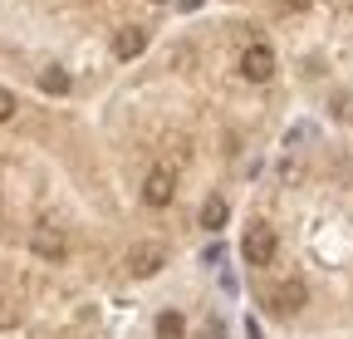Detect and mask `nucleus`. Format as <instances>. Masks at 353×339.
<instances>
[{
  "label": "nucleus",
  "instance_id": "20e7f679",
  "mask_svg": "<svg viewBox=\"0 0 353 339\" xmlns=\"http://www.w3.org/2000/svg\"><path fill=\"white\" fill-rule=\"evenodd\" d=\"M30 246H34V256H39V261H64V256H69L64 231H59V226H50V222L30 231Z\"/></svg>",
  "mask_w": 353,
  "mask_h": 339
},
{
  "label": "nucleus",
  "instance_id": "7ed1b4c3",
  "mask_svg": "<svg viewBox=\"0 0 353 339\" xmlns=\"http://www.w3.org/2000/svg\"><path fill=\"white\" fill-rule=\"evenodd\" d=\"M241 74L250 79V84H270L275 79V50L270 45H245V55H241Z\"/></svg>",
  "mask_w": 353,
  "mask_h": 339
},
{
  "label": "nucleus",
  "instance_id": "39448f33",
  "mask_svg": "<svg viewBox=\"0 0 353 339\" xmlns=\"http://www.w3.org/2000/svg\"><path fill=\"white\" fill-rule=\"evenodd\" d=\"M304 300H309L304 280H280V285L270 290V310H275V315H299V310H304Z\"/></svg>",
  "mask_w": 353,
  "mask_h": 339
},
{
  "label": "nucleus",
  "instance_id": "ddd939ff",
  "mask_svg": "<svg viewBox=\"0 0 353 339\" xmlns=\"http://www.w3.org/2000/svg\"><path fill=\"white\" fill-rule=\"evenodd\" d=\"M221 256H226V251H221V241H211V246H206V256H201V261H206V266H216Z\"/></svg>",
  "mask_w": 353,
  "mask_h": 339
},
{
  "label": "nucleus",
  "instance_id": "6e6552de",
  "mask_svg": "<svg viewBox=\"0 0 353 339\" xmlns=\"http://www.w3.org/2000/svg\"><path fill=\"white\" fill-rule=\"evenodd\" d=\"M226 217H231V206H226V197H206V202H201V226L221 231V226H226Z\"/></svg>",
  "mask_w": 353,
  "mask_h": 339
},
{
  "label": "nucleus",
  "instance_id": "f8f14e48",
  "mask_svg": "<svg viewBox=\"0 0 353 339\" xmlns=\"http://www.w3.org/2000/svg\"><path fill=\"white\" fill-rule=\"evenodd\" d=\"M334 113L348 123V118H353V94H339V108H334Z\"/></svg>",
  "mask_w": 353,
  "mask_h": 339
},
{
  "label": "nucleus",
  "instance_id": "4468645a",
  "mask_svg": "<svg viewBox=\"0 0 353 339\" xmlns=\"http://www.w3.org/2000/svg\"><path fill=\"white\" fill-rule=\"evenodd\" d=\"M285 10H309V0H285Z\"/></svg>",
  "mask_w": 353,
  "mask_h": 339
},
{
  "label": "nucleus",
  "instance_id": "f03ea898",
  "mask_svg": "<svg viewBox=\"0 0 353 339\" xmlns=\"http://www.w3.org/2000/svg\"><path fill=\"white\" fill-rule=\"evenodd\" d=\"M275 251H280V236L265 226V222H255V226L245 231V241H241V256H245L250 266H270Z\"/></svg>",
  "mask_w": 353,
  "mask_h": 339
},
{
  "label": "nucleus",
  "instance_id": "0eeeda50",
  "mask_svg": "<svg viewBox=\"0 0 353 339\" xmlns=\"http://www.w3.org/2000/svg\"><path fill=\"white\" fill-rule=\"evenodd\" d=\"M143 50H148V30H143V25H123V30L113 35V55H118V59H138Z\"/></svg>",
  "mask_w": 353,
  "mask_h": 339
},
{
  "label": "nucleus",
  "instance_id": "2eb2a0df",
  "mask_svg": "<svg viewBox=\"0 0 353 339\" xmlns=\"http://www.w3.org/2000/svg\"><path fill=\"white\" fill-rule=\"evenodd\" d=\"M152 6H162V0H152Z\"/></svg>",
  "mask_w": 353,
  "mask_h": 339
},
{
  "label": "nucleus",
  "instance_id": "423d86ee",
  "mask_svg": "<svg viewBox=\"0 0 353 339\" xmlns=\"http://www.w3.org/2000/svg\"><path fill=\"white\" fill-rule=\"evenodd\" d=\"M172 197H176V177L167 173V167H152L148 182H143V202L148 206H172Z\"/></svg>",
  "mask_w": 353,
  "mask_h": 339
},
{
  "label": "nucleus",
  "instance_id": "f257e3e1",
  "mask_svg": "<svg viewBox=\"0 0 353 339\" xmlns=\"http://www.w3.org/2000/svg\"><path fill=\"white\" fill-rule=\"evenodd\" d=\"M162 266H167V246H162V241H132V246H128V275L148 280V275H157Z\"/></svg>",
  "mask_w": 353,
  "mask_h": 339
},
{
  "label": "nucleus",
  "instance_id": "9b49d317",
  "mask_svg": "<svg viewBox=\"0 0 353 339\" xmlns=\"http://www.w3.org/2000/svg\"><path fill=\"white\" fill-rule=\"evenodd\" d=\"M15 108H20V104H15V94H10V89H0V123H10V118H15Z\"/></svg>",
  "mask_w": 353,
  "mask_h": 339
},
{
  "label": "nucleus",
  "instance_id": "9d476101",
  "mask_svg": "<svg viewBox=\"0 0 353 339\" xmlns=\"http://www.w3.org/2000/svg\"><path fill=\"white\" fill-rule=\"evenodd\" d=\"M182 329H187V320L176 315V310H162V315H157V334H162V339H182Z\"/></svg>",
  "mask_w": 353,
  "mask_h": 339
},
{
  "label": "nucleus",
  "instance_id": "1a4fd4ad",
  "mask_svg": "<svg viewBox=\"0 0 353 339\" xmlns=\"http://www.w3.org/2000/svg\"><path fill=\"white\" fill-rule=\"evenodd\" d=\"M39 89H44V94H54V99H59V94H69V74H64L59 64H50V69L39 74Z\"/></svg>",
  "mask_w": 353,
  "mask_h": 339
}]
</instances>
